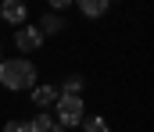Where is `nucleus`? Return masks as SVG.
Returning a JSON list of instances; mask_svg holds the SVG:
<instances>
[{"label":"nucleus","instance_id":"f257e3e1","mask_svg":"<svg viewBox=\"0 0 154 132\" xmlns=\"http://www.w3.org/2000/svg\"><path fill=\"white\" fill-rule=\"evenodd\" d=\"M39 82V72L29 57H4L0 61V89L11 93H29Z\"/></svg>","mask_w":154,"mask_h":132},{"label":"nucleus","instance_id":"f03ea898","mask_svg":"<svg viewBox=\"0 0 154 132\" xmlns=\"http://www.w3.org/2000/svg\"><path fill=\"white\" fill-rule=\"evenodd\" d=\"M50 118H54V125L57 129H79L82 125V118H86V104H82V96H57V104L50 107Z\"/></svg>","mask_w":154,"mask_h":132},{"label":"nucleus","instance_id":"7ed1b4c3","mask_svg":"<svg viewBox=\"0 0 154 132\" xmlns=\"http://www.w3.org/2000/svg\"><path fill=\"white\" fill-rule=\"evenodd\" d=\"M11 43H14V50H18V57H25V54H36V50L47 43V40H43V32H39L32 22H25L22 29H14Z\"/></svg>","mask_w":154,"mask_h":132},{"label":"nucleus","instance_id":"20e7f679","mask_svg":"<svg viewBox=\"0 0 154 132\" xmlns=\"http://www.w3.org/2000/svg\"><path fill=\"white\" fill-rule=\"evenodd\" d=\"M57 96H61L57 82H36V86L29 89V100H32L36 111H50V107L57 104Z\"/></svg>","mask_w":154,"mask_h":132},{"label":"nucleus","instance_id":"39448f33","mask_svg":"<svg viewBox=\"0 0 154 132\" xmlns=\"http://www.w3.org/2000/svg\"><path fill=\"white\" fill-rule=\"evenodd\" d=\"M0 22H7L11 29H22V25L29 22V7H25L22 0H4V4H0Z\"/></svg>","mask_w":154,"mask_h":132},{"label":"nucleus","instance_id":"423d86ee","mask_svg":"<svg viewBox=\"0 0 154 132\" xmlns=\"http://www.w3.org/2000/svg\"><path fill=\"white\" fill-rule=\"evenodd\" d=\"M75 7H79V14H82V18H104V14L111 11V4H108V0H79Z\"/></svg>","mask_w":154,"mask_h":132},{"label":"nucleus","instance_id":"0eeeda50","mask_svg":"<svg viewBox=\"0 0 154 132\" xmlns=\"http://www.w3.org/2000/svg\"><path fill=\"white\" fill-rule=\"evenodd\" d=\"M36 29L43 32V40H47V36H57V32L65 29V18H61V14H50V11H43V18L36 22Z\"/></svg>","mask_w":154,"mask_h":132},{"label":"nucleus","instance_id":"6e6552de","mask_svg":"<svg viewBox=\"0 0 154 132\" xmlns=\"http://www.w3.org/2000/svg\"><path fill=\"white\" fill-rule=\"evenodd\" d=\"M57 89H61V96H82L86 79H82V75H65V79L57 82Z\"/></svg>","mask_w":154,"mask_h":132},{"label":"nucleus","instance_id":"1a4fd4ad","mask_svg":"<svg viewBox=\"0 0 154 132\" xmlns=\"http://www.w3.org/2000/svg\"><path fill=\"white\" fill-rule=\"evenodd\" d=\"M79 129H82V132H111V125H108V118H104V114H86Z\"/></svg>","mask_w":154,"mask_h":132},{"label":"nucleus","instance_id":"9d476101","mask_svg":"<svg viewBox=\"0 0 154 132\" xmlns=\"http://www.w3.org/2000/svg\"><path fill=\"white\" fill-rule=\"evenodd\" d=\"M29 125H32V132H54V129H57V125H54V118H50V111H39Z\"/></svg>","mask_w":154,"mask_h":132},{"label":"nucleus","instance_id":"9b49d317","mask_svg":"<svg viewBox=\"0 0 154 132\" xmlns=\"http://www.w3.org/2000/svg\"><path fill=\"white\" fill-rule=\"evenodd\" d=\"M4 132H32L29 122H18V118H11V122H4Z\"/></svg>","mask_w":154,"mask_h":132},{"label":"nucleus","instance_id":"f8f14e48","mask_svg":"<svg viewBox=\"0 0 154 132\" xmlns=\"http://www.w3.org/2000/svg\"><path fill=\"white\" fill-rule=\"evenodd\" d=\"M68 7H72V0H50V14H61Z\"/></svg>","mask_w":154,"mask_h":132},{"label":"nucleus","instance_id":"ddd939ff","mask_svg":"<svg viewBox=\"0 0 154 132\" xmlns=\"http://www.w3.org/2000/svg\"><path fill=\"white\" fill-rule=\"evenodd\" d=\"M0 61H4V40H0Z\"/></svg>","mask_w":154,"mask_h":132},{"label":"nucleus","instance_id":"4468645a","mask_svg":"<svg viewBox=\"0 0 154 132\" xmlns=\"http://www.w3.org/2000/svg\"><path fill=\"white\" fill-rule=\"evenodd\" d=\"M54 132H68V129H54Z\"/></svg>","mask_w":154,"mask_h":132}]
</instances>
